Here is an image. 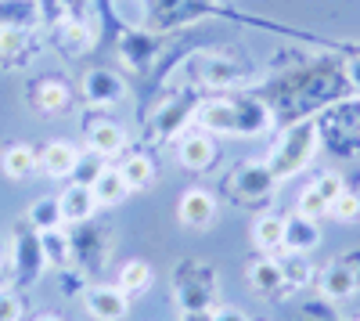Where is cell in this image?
<instances>
[{
  "label": "cell",
  "instance_id": "cell-25",
  "mask_svg": "<svg viewBox=\"0 0 360 321\" xmlns=\"http://www.w3.org/2000/svg\"><path fill=\"white\" fill-rule=\"evenodd\" d=\"M252 242L263 256H281L285 253V217L281 213H259L252 220Z\"/></svg>",
  "mask_w": 360,
  "mask_h": 321
},
{
  "label": "cell",
  "instance_id": "cell-33",
  "mask_svg": "<svg viewBox=\"0 0 360 321\" xmlns=\"http://www.w3.org/2000/svg\"><path fill=\"white\" fill-rule=\"evenodd\" d=\"M105 166H108V159H105V156L83 149V152H79V163H76V170H72V177H69V181H72V184H86V188H90V184H94V181L101 177V170H105Z\"/></svg>",
  "mask_w": 360,
  "mask_h": 321
},
{
  "label": "cell",
  "instance_id": "cell-24",
  "mask_svg": "<svg viewBox=\"0 0 360 321\" xmlns=\"http://www.w3.org/2000/svg\"><path fill=\"white\" fill-rule=\"evenodd\" d=\"M249 285H252V293L256 296H281L285 293V278H281V264H278V256H259L249 264L245 271Z\"/></svg>",
  "mask_w": 360,
  "mask_h": 321
},
{
  "label": "cell",
  "instance_id": "cell-17",
  "mask_svg": "<svg viewBox=\"0 0 360 321\" xmlns=\"http://www.w3.org/2000/svg\"><path fill=\"white\" fill-rule=\"evenodd\" d=\"M195 127L209 130L213 137H234L238 123H234V101H231V91L213 94V98H202L198 108H195Z\"/></svg>",
  "mask_w": 360,
  "mask_h": 321
},
{
  "label": "cell",
  "instance_id": "cell-40",
  "mask_svg": "<svg viewBox=\"0 0 360 321\" xmlns=\"http://www.w3.org/2000/svg\"><path fill=\"white\" fill-rule=\"evenodd\" d=\"M205 321H249V317L238 310V307H213Z\"/></svg>",
  "mask_w": 360,
  "mask_h": 321
},
{
  "label": "cell",
  "instance_id": "cell-42",
  "mask_svg": "<svg viewBox=\"0 0 360 321\" xmlns=\"http://www.w3.org/2000/svg\"><path fill=\"white\" fill-rule=\"evenodd\" d=\"M209 314H180V321H205Z\"/></svg>",
  "mask_w": 360,
  "mask_h": 321
},
{
  "label": "cell",
  "instance_id": "cell-45",
  "mask_svg": "<svg viewBox=\"0 0 360 321\" xmlns=\"http://www.w3.org/2000/svg\"><path fill=\"white\" fill-rule=\"evenodd\" d=\"M356 321H360V317H356Z\"/></svg>",
  "mask_w": 360,
  "mask_h": 321
},
{
  "label": "cell",
  "instance_id": "cell-32",
  "mask_svg": "<svg viewBox=\"0 0 360 321\" xmlns=\"http://www.w3.org/2000/svg\"><path fill=\"white\" fill-rule=\"evenodd\" d=\"M0 25H25V29H40L37 0H0Z\"/></svg>",
  "mask_w": 360,
  "mask_h": 321
},
{
  "label": "cell",
  "instance_id": "cell-41",
  "mask_svg": "<svg viewBox=\"0 0 360 321\" xmlns=\"http://www.w3.org/2000/svg\"><path fill=\"white\" fill-rule=\"evenodd\" d=\"M58 4H62L65 15H72V18H90V0H58Z\"/></svg>",
  "mask_w": 360,
  "mask_h": 321
},
{
  "label": "cell",
  "instance_id": "cell-10",
  "mask_svg": "<svg viewBox=\"0 0 360 321\" xmlns=\"http://www.w3.org/2000/svg\"><path fill=\"white\" fill-rule=\"evenodd\" d=\"M162 51V37L152 33L148 25L137 29H119V40H115V54L130 73H144L148 65L155 62V54Z\"/></svg>",
  "mask_w": 360,
  "mask_h": 321
},
{
  "label": "cell",
  "instance_id": "cell-7",
  "mask_svg": "<svg viewBox=\"0 0 360 321\" xmlns=\"http://www.w3.org/2000/svg\"><path fill=\"white\" fill-rule=\"evenodd\" d=\"M79 94L90 108H115V105H123L127 94H130V87L127 80L119 76L115 69L108 65H94V69H86L83 80H79Z\"/></svg>",
  "mask_w": 360,
  "mask_h": 321
},
{
  "label": "cell",
  "instance_id": "cell-19",
  "mask_svg": "<svg viewBox=\"0 0 360 321\" xmlns=\"http://www.w3.org/2000/svg\"><path fill=\"white\" fill-rule=\"evenodd\" d=\"M79 144L76 141H65V137H54V141H47L44 149H40V173L44 177H51V181H65V177H72V170H76V163H79Z\"/></svg>",
  "mask_w": 360,
  "mask_h": 321
},
{
  "label": "cell",
  "instance_id": "cell-36",
  "mask_svg": "<svg viewBox=\"0 0 360 321\" xmlns=\"http://www.w3.org/2000/svg\"><path fill=\"white\" fill-rule=\"evenodd\" d=\"M328 217L339 220V224H356V220H360V195L346 188V191L332 202V210H328Z\"/></svg>",
  "mask_w": 360,
  "mask_h": 321
},
{
  "label": "cell",
  "instance_id": "cell-14",
  "mask_svg": "<svg viewBox=\"0 0 360 321\" xmlns=\"http://www.w3.org/2000/svg\"><path fill=\"white\" fill-rule=\"evenodd\" d=\"M47 33H51V47L58 54H65V58H83L98 40L90 18H72V15H65L58 25H51Z\"/></svg>",
  "mask_w": 360,
  "mask_h": 321
},
{
  "label": "cell",
  "instance_id": "cell-6",
  "mask_svg": "<svg viewBox=\"0 0 360 321\" xmlns=\"http://www.w3.org/2000/svg\"><path fill=\"white\" fill-rule=\"evenodd\" d=\"M278 188V177L270 173L266 159H249V163H238L231 173V195L242 202V206H256V202H270Z\"/></svg>",
  "mask_w": 360,
  "mask_h": 321
},
{
  "label": "cell",
  "instance_id": "cell-2",
  "mask_svg": "<svg viewBox=\"0 0 360 321\" xmlns=\"http://www.w3.org/2000/svg\"><path fill=\"white\" fill-rule=\"evenodd\" d=\"M169 285H173L180 314H209L217 307L220 275L205 260H180L169 275Z\"/></svg>",
  "mask_w": 360,
  "mask_h": 321
},
{
  "label": "cell",
  "instance_id": "cell-11",
  "mask_svg": "<svg viewBox=\"0 0 360 321\" xmlns=\"http://www.w3.org/2000/svg\"><path fill=\"white\" fill-rule=\"evenodd\" d=\"M217 213H220V202L209 188H188L176 199V220L188 231H209L217 224Z\"/></svg>",
  "mask_w": 360,
  "mask_h": 321
},
{
  "label": "cell",
  "instance_id": "cell-43",
  "mask_svg": "<svg viewBox=\"0 0 360 321\" xmlns=\"http://www.w3.org/2000/svg\"><path fill=\"white\" fill-rule=\"evenodd\" d=\"M37 321H65V317H62V314H40Z\"/></svg>",
  "mask_w": 360,
  "mask_h": 321
},
{
  "label": "cell",
  "instance_id": "cell-28",
  "mask_svg": "<svg viewBox=\"0 0 360 321\" xmlns=\"http://www.w3.org/2000/svg\"><path fill=\"white\" fill-rule=\"evenodd\" d=\"M152 282H155V271L148 260H127L115 275V285L123 289L127 296H144L148 289H152Z\"/></svg>",
  "mask_w": 360,
  "mask_h": 321
},
{
  "label": "cell",
  "instance_id": "cell-22",
  "mask_svg": "<svg viewBox=\"0 0 360 321\" xmlns=\"http://www.w3.org/2000/svg\"><path fill=\"white\" fill-rule=\"evenodd\" d=\"M317 246H321V224L303 213H288L285 217V253L310 256Z\"/></svg>",
  "mask_w": 360,
  "mask_h": 321
},
{
  "label": "cell",
  "instance_id": "cell-44",
  "mask_svg": "<svg viewBox=\"0 0 360 321\" xmlns=\"http://www.w3.org/2000/svg\"><path fill=\"white\" fill-rule=\"evenodd\" d=\"M4 264H8V253H4V246H0V271H4Z\"/></svg>",
  "mask_w": 360,
  "mask_h": 321
},
{
  "label": "cell",
  "instance_id": "cell-8",
  "mask_svg": "<svg viewBox=\"0 0 360 321\" xmlns=\"http://www.w3.org/2000/svg\"><path fill=\"white\" fill-rule=\"evenodd\" d=\"M44 51L40 29L25 25H0V69H25Z\"/></svg>",
  "mask_w": 360,
  "mask_h": 321
},
{
  "label": "cell",
  "instance_id": "cell-31",
  "mask_svg": "<svg viewBox=\"0 0 360 321\" xmlns=\"http://www.w3.org/2000/svg\"><path fill=\"white\" fill-rule=\"evenodd\" d=\"M278 264H281V278H285V289H307L317 282L314 275V264L303 256V253H281L278 256Z\"/></svg>",
  "mask_w": 360,
  "mask_h": 321
},
{
  "label": "cell",
  "instance_id": "cell-18",
  "mask_svg": "<svg viewBox=\"0 0 360 321\" xmlns=\"http://www.w3.org/2000/svg\"><path fill=\"white\" fill-rule=\"evenodd\" d=\"M83 141H86L90 152L112 159V156H123V149H127V130L119 127L115 120H105V115H98V120H86V123H83Z\"/></svg>",
  "mask_w": 360,
  "mask_h": 321
},
{
  "label": "cell",
  "instance_id": "cell-1",
  "mask_svg": "<svg viewBox=\"0 0 360 321\" xmlns=\"http://www.w3.org/2000/svg\"><path fill=\"white\" fill-rule=\"evenodd\" d=\"M317 149H321V127H317L314 115H307V120H292L281 130V137L274 141V149L266 152V166L278 177V184H281L288 177H299V173L314 163Z\"/></svg>",
  "mask_w": 360,
  "mask_h": 321
},
{
  "label": "cell",
  "instance_id": "cell-34",
  "mask_svg": "<svg viewBox=\"0 0 360 321\" xmlns=\"http://www.w3.org/2000/svg\"><path fill=\"white\" fill-rule=\"evenodd\" d=\"M112 15L123 29H137L148 22V4L144 0H112Z\"/></svg>",
  "mask_w": 360,
  "mask_h": 321
},
{
  "label": "cell",
  "instance_id": "cell-27",
  "mask_svg": "<svg viewBox=\"0 0 360 321\" xmlns=\"http://www.w3.org/2000/svg\"><path fill=\"white\" fill-rule=\"evenodd\" d=\"M90 191H94L98 210H112V206H119V202L130 195V188H127V181H123V173H119V166H105L101 177L90 184Z\"/></svg>",
  "mask_w": 360,
  "mask_h": 321
},
{
  "label": "cell",
  "instance_id": "cell-4",
  "mask_svg": "<svg viewBox=\"0 0 360 321\" xmlns=\"http://www.w3.org/2000/svg\"><path fill=\"white\" fill-rule=\"evenodd\" d=\"M11 275L18 285H33L44 278L47 271V256H44V242H40V231H33L29 224H22L11 239Z\"/></svg>",
  "mask_w": 360,
  "mask_h": 321
},
{
  "label": "cell",
  "instance_id": "cell-35",
  "mask_svg": "<svg viewBox=\"0 0 360 321\" xmlns=\"http://www.w3.org/2000/svg\"><path fill=\"white\" fill-rule=\"evenodd\" d=\"M328 210H332V202H328L324 195H317L310 184L299 191V199H295V213H303V217H310V220H321V217H328Z\"/></svg>",
  "mask_w": 360,
  "mask_h": 321
},
{
  "label": "cell",
  "instance_id": "cell-37",
  "mask_svg": "<svg viewBox=\"0 0 360 321\" xmlns=\"http://www.w3.org/2000/svg\"><path fill=\"white\" fill-rule=\"evenodd\" d=\"M310 188H314L317 195H324L328 202H335V199L346 191V181H342V173H335V170H324V173H317V177L310 181Z\"/></svg>",
  "mask_w": 360,
  "mask_h": 321
},
{
  "label": "cell",
  "instance_id": "cell-5",
  "mask_svg": "<svg viewBox=\"0 0 360 321\" xmlns=\"http://www.w3.org/2000/svg\"><path fill=\"white\" fill-rule=\"evenodd\" d=\"M25 101H29V108L40 112V115H65V112H72V105H76V91H72V83H69L65 76L44 73V76H37V80H29Z\"/></svg>",
  "mask_w": 360,
  "mask_h": 321
},
{
  "label": "cell",
  "instance_id": "cell-15",
  "mask_svg": "<svg viewBox=\"0 0 360 321\" xmlns=\"http://www.w3.org/2000/svg\"><path fill=\"white\" fill-rule=\"evenodd\" d=\"M83 307H86V314L94 321H123L127 310H130V296L119 285L98 282V285L83 289Z\"/></svg>",
  "mask_w": 360,
  "mask_h": 321
},
{
  "label": "cell",
  "instance_id": "cell-29",
  "mask_svg": "<svg viewBox=\"0 0 360 321\" xmlns=\"http://www.w3.org/2000/svg\"><path fill=\"white\" fill-rule=\"evenodd\" d=\"M25 224L33 227V231H54V227H65V217H62V206H58V195H44L37 199L33 206H29L25 213Z\"/></svg>",
  "mask_w": 360,
  "mask_h": 321
},
{
  "label": "cell",
  "instance_id": "cell-21",
  "mask_svg": "<svg viewBox=\"0 0 360 321\" xmlns=\"http://www.w3.org/2000/svg\"><path fill=\"white\" fill-rule=\"evenodd\" d=\"M40 170V152L37 144L29 141H11L4 152H0V173L8 181H29L33 173Z\"/></svg>",
  "mask_w": 360,
  "mask_h": 321
},
{
  "label": "cell",
  "instance_id": "cell-38",
  "mask_svg": "<svg viewBox=\"0 0 360 321\" xmlns=\"http://www.w3.org/2000/svg\"><path fill=\"white\" fill-rule=\"evenodd\" d=\"M25 317V303L11 289H0V321H22Z\"/></svg>",
  "mask_w": 360,
  "mask_h": 321
},
{
  "label": "cell",
  "instance_id": "cell-23",
  "mask_svg": "<svg viewBox=\"0 0 360 321\" xmlns=\"http://www.w3.org/2000/svg\"><path fill=\"white\" fill-rule=\"evenodd\" d=\"M58 206H62V217L65 224H86V220H94L98 213V202H94V191H90L86 184H65V191L58 195Z\"/></svg>",
  "mask_w": 360,
  "mask_h": 321
},
{
  "label": "cell",
  "instance_id": "cell-16",
  "mask_svg": "<svg viewBox=\"0 0 360 321\" xmlns=\"http://www.w3.org/2000/svg\"><path fill=\"white\" fill-rule=\"evenodd\" d=\"M317 285H321V296L324 300H349L356 289H360V271L353 268V253L339 256V260H328V268L317 275Z\"/></svg>",
  "mask_w": 360,
  "mask_h": 321
},
{
  "label": "cell",
  "instance_id": "cell-30",
  "mask_svg": "<svg viewBox=\"0 0 360 321\" xmlns=\"http://www.w3.org/2000/svg\"><path fill=\"white\" fill-rule=\"evenodd\" d=\"M40 242H44L47 268H54V271H69V268H72V242H69V235H65V227L44 231Z\"/></svg>",
  "mask_w": 360,
  "mask_h": 321
},
{
  "label": "cell",
  "instance_id": "cell-13",
  "mask_svg": "<svg viewBox=\"0 0 360 321\" xmlns=\"http://www.w3.org/2000/svg\"><path fill=\"white\" fill-rule=\"evenodd\" d=\"M72 268L79 264V271H98L108 256V231L105 227H94V224H76L72 227Z\"/></svg>",
  "mask_w": 360,
  "mask_h": 321
},
{
  "label": "cell",
  "instance_id": "cell-26",
  "mask_svg": "<svg viewBox=\"0 0 360 321\" xmlns=\"http://www.w3.org/2000/svg\"><path fill=\"white\" fill-rule=\"evenodd\" d=\"M119 173H123V181L134 191H148L155 184V159L148 152H127L123 159H119Z\"/></svg>",
  "mask_w": 360,
  "mask_h": 321
},
{
  "label": "cell",
  "instance_id": "cell-39",
  "mask_svg": "<svg viewBox=\"0 0 360 321\" xmlns=\"http://www.w3.org/2000/svg\"><path fill=\"white\" fill-rule=\"evenodd\" d=\"M342 80H346V91H353L360 98V51L342 58Z\"/></svg>",
  "mask_w": 360,
  "mask_h": 321
},
{
  "label": "cell",
  "instance_id": "cell-12",
  "mask_svg": "<svg viewBox=\"0 0 360 321\" xmlns=\"http://www.w3.org/2000/svg\"><path fill=\"white\" fill-rule=\"evenodd\" d=\"M231 101H234V123H238L234 137H259L274 127V108H270L266 98L231 91Z\"/></svg>",
  "mask_w": 360,
  "mask_h": 321
},
{
  "label": "cell",
  "instance_id": "cell-3",
  "mask_svg": "<svg viewBox=\"0 0 360 321\" xmlns=\"http://www.w3.org/2000/svg\"><path fill=\"white\" fill-rule=\"evenodd\" d=\"M202 94L195 91V87H180V91H173L169 98H162L159 112L148 120V134H152V141H176L180 130H188L195 123V108H198Z\"/></svg>",
  "mask_w": 360,
  "mask_h": 321
},
{
  "label": "cell",
  "instance_id": "cell-9",
  "mask_svg": "<svg viewBox=\"0 0 360 321\" xmlns=\"http://www.w3.org/2000/svg\"><path fill=\"white\" fill-rule=\"evenodd\" d=\"M173 152H176V163L191 170V173H205V170H213L220 149H217V137L202 130V127H188V130H180L176 141H173Z\"/></svg>",
  "mask_w": 360,
  "mask_h": 321
},
{
  "label": "cell",
  "instance_id": "cell-20",
  "mask_svg": "<svg viewBox=\"0 0 360 321\" xmlns=\"http://www.w3.org/2000/svg\"><path fill=\"white\" fill-rule=\"evenodd\" d=\"M252 80V65L249 62H234V58H213V62H205L198 83L202 87H220V91H238V87H245Z\"/></svg>",
  "mask_w": 360,
  "mask_h": 321
}]
</instances>
